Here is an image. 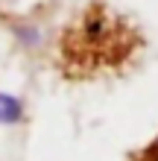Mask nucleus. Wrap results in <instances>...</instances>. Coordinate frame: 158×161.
Masks as SVG:
<instances>
[{"instance_id":"f257e3e1","label":"nucleus","mask_w":158,"mask_h":161,"mask_svg":"<svg viewBox=\"0 0 158 161\" xmlns=\"http://www.w3.org/2000/svg\"><path fill=\"white\" fill-rule=\"evenodd\" d=\"M24 117V103L12 97V94H3L0 91V126H12Z\"/></svg>"},{"instance_id":"f03ea898","label":"nucleus","mask_w":158,"mask_h":161,"mask_svg":"<svg viewBox=\"0 0 158 161\" xmlns=\"http://www.w3.org/2000/svg\"><path fill=\"white\" fill-rule=\"evenodd\" d=\"M135 161H158V138L152 141V144H146L141 153H138V158Z\"/></svg>"}]
</instances>
